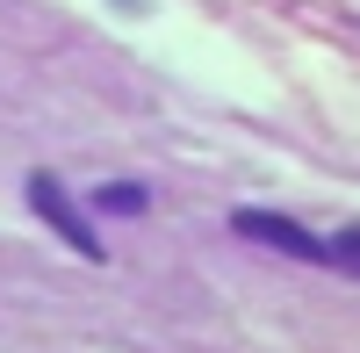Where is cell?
Here are the masks:
<instances>
[{
	"label": "cell",
	"instance_id": "cell-1",
	"mask_svg": "<svg viewBox=\"0 0 360 353\" xmlns=\"http://www.w3.org/2000/svg\"><path fill=\"white\" fill-rule=\"evenodd\" d=\"M29 202H37V217H44V224H51L58 238H65V245L79 252V259H101V238H94V224H86V217L72 210V195L58 188L51 173H37V181H29Z\"/></svg>",
	"mask_w": 360,
	"mask_h": 353
},
{
	"label": "cell",
	"instance_id": "cell-2",
	"mask_svg": "<svg viewBox=\"0 0 360 353\" xmlns=\"http://www.w3.org/2000/svg\"><path fill=\"white\" fill-rule=\"evenodd\" d=\"M231 224H238V231H245V238H252V245H281L288 259H324V245L310 238V231H303V224H288V217H266V210H238Z\"/></svg>",
	"mask_w": 360,
	"mask_h": 353
},
{
	"label": "cell",
	"instance_id": "cell-3",
	"mask_svg": "<svg viewBox=\"0 0 360 353\" xmlns=\"http://www.w3.org/2000/svg\"><path fill=\"white\" fill-rule=\"evenodd\" d=\"M101 210L108 217H137L144 210V188H101Z\"/></svg>",
	"mask_w": 360,
	"mask_h": 353
},
{
	"label": "cell",
	"instance_id": "cell-4",
	"mask_svg": "<svg viewBox=\"0 0 360 353\" xmlns=\"http://www.w3.org/2000/svg\"><path fill=\"white\" fill-rule=\"evenodd\" d=\"M324 259H339V267H353V259H360V238H353V231H339V238L324 245Z\"/></svg>",
	"mask_w": 360,
	"mask_h": 353
}]
</instances>
